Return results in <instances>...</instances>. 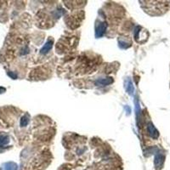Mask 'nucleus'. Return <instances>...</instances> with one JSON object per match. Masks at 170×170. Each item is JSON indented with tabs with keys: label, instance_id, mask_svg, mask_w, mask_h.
Returning <instances> with one entry per match:
<instances>
[{
	"label": "nucleus",
	"instance_id": "6e6552de",
	"mask_svg": "<svg viewBox=\"0 0 170 170\" xmlns=\"http://www.w3.org/2000/svg\"><path fill=\"white\" fill-rule=\"evenodd\" d=\"M126 90L128 91V93L129 94H132L133 92H134V86H133V83H132V82L128 79L127 81V86H126Z\"/></svg>",
	"mask_w": 170,
	"mask_h": 170
},
{
	"label": "nucleus",
	"instance_id": "423d86ee",
	"mask_svg": "<svg viewBox=\"0 0 170 170\" xmlns=\"http://www.w3.org/2000/svg\"><path fill=\"white\" fill-rule=\"evenodd\" d=\"M17 165L14 162H8L4 165V170H16Z\"/></svg>",
	"mask_w": 170,
	"mask_h": 170
},
{
	"label": "nucleus",
	"instance_id": "20e7f679",
	"mask_svg": "<svg viewBox=\"0 0 170 170\" xmlns=\"http://www.w3.org/2000/svg\"><path fill=\"white\" fill-rule=\"evenodd\" d=\"M113 83V79L112 77H106V78H101L95 82V84L98 86H106Z\"/></svg>",
	"mask_w": 170,
	"mask_h": 170
},
{
	"label": "nucleus",
	"instance_id": "f257e3e1",
	"mask_svg": "<svg viewBox=\"0 0 170 170\" xmlns=\"http://www.w3.org/2000/svg\"><path fill=\"white\" fill-rule=\"evenodd\" d=\"M147 129H148L149 135L151 136V138H153V139H157V138H158L159 136L158 131L157 130V128L154 127V125L151 124V123H149V124H148V125H147Z\"/></svg>",
	"mask_w": 170,
	"mask_h": 170
},
{
	"label": "nucleus",
	"instance_id": "9d476101",
	"mask_svg": "<svg viewBox=\"0 0 170 170\" xmlns=\"http://www.w3.org/2000/svg\"><path fill=\"white\" fill-rule=\"evenodd\" d=\"M5 90L6 89H4V88H2V87H0V94L4 93V92H5Z\"/></svg>",
	"mask_w": 170,
	"mask_h": 170
},
{
	"label": "nucleus",
	"instance_id": "1a4fd4ad",
	"mask_svg": "<svg viewBox=\"0 0 170 170\" xmlns=\"http://www.w3.org/2000/svg\"><path fill=\"white\" fill-rule=\"evenodd\" d=\"M29 123V118L27 117V116H23L21 120H20V126L21 127H25V126H27V124Z\"/></svg>",
	"mask_w": 170,
	"mask_h": 170
},
{
	"label": "nucleus",
	"instance_id": "7ed1b4c3",
	"mask_svg": "<svg viewBox=\"0 0 170 170\" xmlns=\"http://www.w3.org/2000/svg\"><path fill=\"white\" fill-rule=\"evenodd\" d=\"M105 30H106V23L102 22L99 26H97L96 31H95V36L97 38H100L101 36H103L105 32Z\"/></svg>",
	"mask_w": 170,
	"mask_h": 170
},
{
	"label": "nucleus",
	"instance_id": "0eeeda50",
	"mask_svg": "<svg viewBox=\"0 0 170 170\" xmlns=\"http://www.w3.org/2000/svg\"><path fill=\"white\" fill-rule=\"evenodd\" d=\"M9 141V138L6 135H0V147L7 145Z\"/></svg>",
	"mask_w": 170,
	"mask_h": 170
},
{
	"label": "nucleus",
	"instance_id": "f03ea898",
	"mask_svg": "<svg viewBox=\"0 0 170 170\" xmlns=\"http://www.w3.org/2000/svg\"><path fill=\"white\" fill-rule=\"evenodd\" d=\"M163 162H164V156H162V154L158 153L157 155H156V157H155V166L157 169H160L163 165Z\"/></svg>",
	"mask_w": 170,
	"mask_h": 170
},
{
	"label": "nucleus",
	"instance_id": "39448f33",
	"mask_svg": "<svg viewBox=\"0 0 170 170\" xmlns=\"http://www.w3.org/2000/svg\"><path fill=\"white\" fill-rule=\"evenodd\" d=\"M52 46H53V40H49V41L43 45V47H42V49H41V54H47V53L52 49Z\"/></svg>",
	"mask_w": 170,
	"mask_h": 170
}]
</instances>
